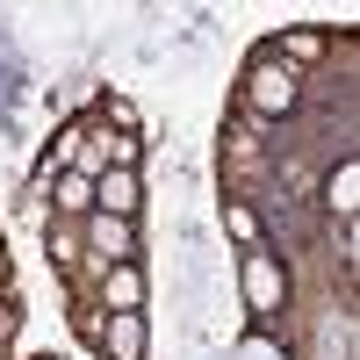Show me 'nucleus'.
I'll return each instance as SVG.
<instances>
[{"instance_id": "f257e3e1", "label": "nucleus", "mask_w": 360, "mask_h": 360, "mask_svg": "<svg viewBox=\"0 0 360 360\" xmlns=\"http://www.w3.org/2000/svg\"><path fill=\"white\" fill-rule=\"evenodd\" d=\"M245 101H252L259 115H288L295 101H303V79H295L274 51H259V58H252V72H245Z\"/></svg>"}, {"instance_id": "f03ea898", "label": "nucleus", "mask_w": 360, "mask_h": 360, "mask_svg": "<svg viewBox=\"0 0 360 360\" xmlns=\"http://www.w3.org/2000/svg\"><path fill=\"white\" fill-rule=\"evenodd\" d=\"M79 252H94L101 266H123V259L137 252V224H123V217H101V209H94V217L79 224Z\"/></svg>"}, {"instance_id": "7ed1b4c3", "label": "nucleus", "mask_w": 360, "mask_h": 360, "mask_svg": "<svg viewBox=\"0 0 360 360\" xmlns=\"http://www.w3.org/2000/svg\"><path fill=\"white\" fill-rule=\"evenodd\" d=\"M281 303H288L281 259H274V252H245V310H252V317H274Z\"/></svg>"}, {"instance_id": "20e7f679", "label": "nucleus", "mask_w": 360, "mask_h": 360, "mask_svg": "<svg viewBox=\"0 0 360 360\" xmlns=\"http://www.w3.org/2000/svg\"><path fill=\"white\" fill-rule=\"evenodd\" d=\"M137 202H144V180H137V166H108V173L94 180V209H101V217H123V224H137Z\"/></svg>"}, {"instance_id": "39448f33", "label": "nucleus", "mask_w": 360, "mask_h": 360, "mask_svg": "<svg viewBox=\"0 0 360 360\" xmlns=\"http://www.w3.org/2000/svg\"><path fill=\"white\" fill-rule=\"evenodd\" d=\"M94 346H108V360H144V346H152V332H144V310H108Z\"/></svg>"}, {"instance_id": "423d86ee", "label": "nucleus", "mask_w": 360, "mask_h": 360, "mask_svg": "<svg viewBox=\"0 0 360 360\" xmlns=\"http://www.w3.org/2000/svg\"><path fill=\"white\" fill-rule=\"evenodd\" d=\"M101 295H108V310H144V274H137V259L101 266Z\"/></svg>"}, {"instance_id": "0eeeda50", "label": "nucleus", "mask_w": 360, "mask_h": 360, "mask_svg": "<svg viewBox=\"0 0 360 360\" xmlns=\"http://www.w3.org/2000/svg\"><path fill=\"white\" fill-rule=\"evenodd\" d=\"M51 209H58V217H94V180H86V173H58L51 180Z\"/></svg>"}, {"instance_id": "6e6552de", "label": "nucleus", "mask_w": 360, "mask_h": 360, "mask_svg": "<svg viewBox=\"0 0 360 360\" xmlns=\"http://www.w3.org/2000/svg\"><path fill=\"white\" fill-rule=\"evenodd\" d=\"M324 209L353 224V209H360V159H339L332 166V180H324Z\"/></svg>"}, {"instance_id": "1a4fd4ad", "label": "nucleus", "mask_w": 360, "mask_h": 360, "mask_svg": "<svg viewBox=\"0 0 360 360\" xmlns=\"http://www.w3.org/2000/svg\"><path fill=\"white\" fill-rule=\"evenodd\" d=\"M224 231H231L245 252H266V231H259V217H252L245 202H224Z\"/></svg>"}, {"instance_id": "9d476101", "label": "nucleus", "mask_w": 360, "mask_h": 360, "mask_svg": "<svg viewBox=\"0 0 360 360\" xmlns=\"http://www.w3.org/2000/svg\"><path fill=\"white\" fill-rule=\"evenodd\" d=\"M317 51H324V29H295V37H281V44H274V58H281L288 72H295V65H310Z\"/></svg>"}, {"instance_id": "9b49d317", "label": "nucleus", "mask_w": 360, "mask_h": 360, "mask_svg": "<svg viewBox=\"0 0 360 360\" xmlns=\"http://www.w3.org/2000/svg\"><path fill=\"white\" fill-rule=\"evenodd\" d=\"M231 360H288V346H281V339H266V332H252V339L238 346Z\"/></svg>"}, {"instance_id": "f8f14e48", "label": "nucleus", "mask_w": 360, "mask_h": 360, "mask_svg": "<svg viewBox=\"0 0 360 360\" xmlns=\"http://www.w3.org/2000/svg\"><path fill=\"white\" fill-rule=\"evenodd\" d=\"M94 152L108 166H137V137H94Z\"/></svg>"}, {"instance_id": "ddd939ff", "label": "nucleus", "mask_w": 360, "mask_h": 360, "mask_svg": "<svg viewBox=\"0 0 360 360\" xmlns=\"http://www.w3.org/2000/svg\"><path fill=\"white\" fill-rule=\"evenodd\" d=\"M44 360H58V353H44Z\"/></svg>"}]
</instances>
